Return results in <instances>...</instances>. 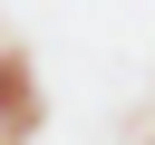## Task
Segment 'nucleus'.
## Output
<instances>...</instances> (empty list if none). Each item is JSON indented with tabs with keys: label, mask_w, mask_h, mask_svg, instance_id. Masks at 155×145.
<instances>
[{
	"label": "nucleus",
	"mask_w": 155,
	"mask_h": 145,
	"mask_svg": "<svg viewBox=\"0 0 155 145\" xmlns=\"http://www.w3.org/2000/svg\"><path fill=\"white\" fill-rule=\"evenodd\" d=\"M39 116H48L39 68H29L19 48H0V145H29V135H39Z\"/></svg>",
	"instance_id": "1"
}]
</instances>
